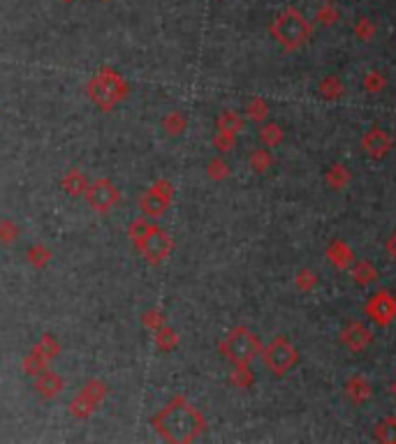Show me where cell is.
Masks as SVG:
<instances>
[{
  "label": "cell",
  "mask_w": 396,
  "mask_h": 444,
  "mask_svg": "<svg viewBox=\"0 0 396 444\" xmlns=\"http://www.w3.org/2000/svg\"><path fill=\"white\" fill-rule=\"evenodd\" d=\"M102 3H107V0H102Z\"/></svg>",
  "instance_id": "obj_46"
},
{
  "label": "cell",
  "mask_w": 396,
  "mask_h": 444,
  "mask_svg": "<svg viewBox=\"0 0 396 444\" xmlns=\"http://www.w3.org/2000/svg\"><path fill=\"white\" fill-rule=\"evenodd\" d=\"M229 382H232V387L236 389H250L255 384V375L253 370H250V363H241V366H236V370L229 377Z\"/></svg>",
  "instance_id": "obj_27"
},
{
  "label": "cell",
  "mask_w": 396,
  "mask_h": 444,
  "mask_svg": "<svg viewBox=\"0 0 396 444\" xmlns=\"http://www.w3.org/2000/svg\"><path fill=\"white\" fill-rule=\"evenodd\" d=\"M61 3H75V0H61Z\"/></svg>",
  "instance_id": "obj_44"
},
{
  "label": "cell",
  "mask_w": 396,
  "mask_h": 444,
  "mask_svg": "<svg viewBox=\"0 0 396 444\" xmlns=\"http://www.w3.org/2000/svg\"><path fill=\"white\" fill-rule=\"evenodd\" d=\"M35 389L39 396H44V398H56V396L65 389V380L58 373H54V370L44 368L42 373L37 375Z\"/></svg>",
  "instance_id": "obj_13"
},
{
  "label": "cell",
  "mask_w": 396,
  "mask_h": 444,
  "mask_svg": "<svg viewBox=\"0 0 396 444\" xmlns=\"http://www.w3.org/2000/svg\"><path fill=\"white\" fill-rule=\"evenodd\" d=\"M153 428L160 433L167 442H193L197 440L204 430H207V419L195 405L176 396L167 407H162L160 412L153 416Z\"/></svg>",
  "instance_id": "obj_1"
},
{
  "label": "cell",
  "mask_w": 396,
  "mask_h": 444,
  "mask_svg": "<svg viewBox=\"0 0 396 444\" xmlns=\"http://www.w3.org/2000/svg\"><path fill=\"white\" fill-rule=\"evenodd\" d=\"M19 234H21V231H19V227L12 220H3L0 222V241H3L5 245H12L19 238Z\"/></svg>",
  "instance_id": "obj_39"
},
{
  "label": "cell",
  "mask_w": 396,
  "mask_h": 444,
  "mask_svg": "<svg viewBox=\"0 0 396 444\" xmlns=\"http://www.w3.org/2000/svg\"><path fill=\"white\" fill-rule=\"evenodd\" d=\"M121 190L116 188V183H111L109 178H97L88 185L86 190V202L95 213H109L111 209H116L121 204Z\"/></svg>",
  "instance_id": "obj_6"
},
{
  "label": "cell",
  "mask_w": 396,
  "mask_h": 444,
  "mask_svg": "<svg viewBox=\"0 0 396 444\" xmlns=\"http://www.w3.org/2000/svg\"><path fill=\"white\" fill-rule=\"evenodd\" d=\"M373 342V331L366 327L364 322H350L346 329L341 331V345H346L350 352H364L371 347Z\"/></svg>",
  "instance_id": "obj_9"
},
{
  "label": "cell",
  "mask_w": 396,
  "mask_h": 444,
  "mask_svg": "<svg viewBox=\"0 0 396 444\" xmlns=\"http://www.w3.org/2000/svg\"><path fill=\"white\" fill-rule=\"evenodd\" d=\"M144 324L147 327H151V329H160V327H164L167 324V320H164V315H162V310H149L147 315H144Z\"/></svg>",
  "instance_id": "obj_41"
},
{
  "label": "cell",
  "mask_w": 396,
  "mask_h": 444,
  "mask_svg": "<svg viewBox=\"0 0 396 444\" xmlns=\"http://www.w3.org/2000/svg\"><path fill=\"white\" fill-rule=\"evenodd\" d=\"M385 88H387V77L382 75L380 70L366 72V77H364V90L366 93H371V95H378V93H382Z\"/></svg>",
  "instance_id": "obj_30"
},
{
  "label": "cell",
  "mask_w": 396,
  "mask_h": 444,
  "mask_svg": "<svg viewBox=\"0 0 396 444\" xmlns=\"http://www.w3.org/2000/svg\"><path fill=\"white\" fill-rule=\"evenodd\" d=\"M260 142L267 146V148H276L285 142V130L279 123H262L260 128Z\"/></svg>",
  "instance_id": "obj_19"
},
{
  "label": "cell",
  "mask_w": 396,
  "mask_h": 444,
  "mask_svg": "<svg viewBox=\"0 0 396 444\" xmlns=\"http://www.w3.org/2000/svg\"><path fill=\"white\" fill-rule=\"evenodd\" d=\"M137 250H140V253L147 257V262H151V264H162L171 255V250H174V238H171L162 227L153 224V227H151V231L147 234V238H144V241L137 245Z\"/></svg>",
  "instance_id": "obj_8"
},
{
  "label": "cell",
  "mask_w": 396,
  "mask_h": 444,
  "mask_svg": "<svg viewBox=\"0 0 396 444\" xmlns=\"http://www.w3.org/2000/svg\"><path fill=\"white\" fill-rule=\"evenodd\" d=\"M274 155H272V151L264 146V148H257V151H253L250 153V157H248V164H250V169L255 171V174H267L269 169L274 167Z\"/></svg>",
  "instance_id": "obj_21"
},
{
  "label": "cell",
  "mask_w": 396,
  "mask_h": 444,
  "mask_svg": "<svg viewBox=\"0 0 396 444\" xmlns=\"http://www.w3.org/2000/svg\"><path fill=\"white\" fill-rule=\"evenodd\" d=\"M35 349H37L39 354L44 356V359H49V361H51V359H56V356L61 354V345H58L56 338H54V336H49V334L44 336L42 340H39V342L35 345Z\"/></svg>",
  "instance_id": "obj_33"
},
{
  "label": "cell",
  "mask_w": 396,
  "mask_h": 444,
  "mask_svg": "<svg viewBox=\"0 0 396 444\" xmlns=\"http://www.w3.org/2000/svg\"><path fill=\"white\" fill-rule=\"evenodd\" d=\"M140 206L144 211V215H149V218H160L167 213V209L171 206V204L167 200H162L160 195H155L153 190H147L144 195L140 197Z\"/></svg>",
  "instance_id": "obj_16"
},
{
  "label": "cell",
  "mask_w": 396,
  "mask_h": 444,
  "mask_svg": "<svg viewBox=\"0 0 396 444\" xmlns=\"http://www.w3.org/2000/svg\"><path fill=\"white\" fill-rule=\"evenodd\" d=\"M82 396H84V398H88V400L97 407V405H100V403L104 400V396H107V384L100 382V380H91V382L82 389Z\"/></svg>",
  "instance_id": "obj_29"
},
{
  "label": "cell",
  "mask_w": 396,
  "mask_h": 444,
  "mask_svg": "<svg viewBox=\"0 0 396 444\" xmlns=\"http://www.w3.org/2000/svg\"><path fill=\"white\" fill-rule=\"evenodd\" d=\"M272 37L279 42L285 51H296L303 44L311 42L313 37V23L301 15L296 8H287L281 12L272 23Z\"/></svg>",
  "instance_id": "obj_2"
},
{
  "label": "cell",
  "mask_w": 396,
  "mask_h": 444,
  "mask_svg": "<svg viewBox=\"0 0 396 444\" xmlns=\"http://www.w3.org/2000/svg\"><path fill=\"white\" fill-rule=\"evenodd\" d=\"M385 250H387V255L392 257V260L396 262V229L392 231V236L387 238V243H385Z\"/></svg>",
  "instance_id": "obj_42"
},
{
  "label": "cell",
  "mask_w": 396,
  "mask_h": 444,
  "mask_svg": "<svg viewBox=\"0 0 396 444\" xmlns=\"http://www.w3.org/2000/svg\"><path fill=\"white\" fill-rule=\"evenodd\" d=\"M346 396L355 405H364V403L373 398V384L364 375H352L346 382Z\"/></svg>",
  "instance_id": "obj_12"
},
{
  "label": "cell",
  "mask_w": 396,
  "mask_h": 444,
  "mask_svg": "<svg viewBox=\"0 0 396 444\" xmlns=\"http://www.w3.org/2000/svg\"><path fill=\"white\" fill-rule=\"evenodd\" d=\"M151 227H153V224H151V222L147 220V218H140V220H135V222L130 224L128 236H130V241L135 243V248L144 241V238H147V234L151 231Z\"/></svg>",
  "instance_id": "obj_34"
},
{
  "label": "cell",
  "mask_w": 396,
  "mask_h": 444,
  "mask_svg": "<svg viewBox=\"0 0 396 444\" xmlns=\"http://www.w3.org/2000/svg\"><path fill=\"white\" fill-rule=\"evenodd\" d=\"M389 391H392V396H394V398H396V380L392 382V387H389Z\"/></svg>",
  "instance_id": "obj_43"
},
{
  "label": "cell",
  "mask_w": 396,
  "mask_h": 444,
  "mask_svg": "<svg viewBox=\"0 0 396 444\" xmlns=\"http://www.w3.org/2000/svg\"><path fill=\"white\" fill-rule=\"evenodd\" d=\"M315 21L322 23L325 28H332V26L341 21V12L334 3H322L318 12H315Z\"/></svg>",
  "instance_id": "obj_26"
},
{
  "label": "cell",
  "mask_w": 396,
  "mask_h": 444,
  "mask_svg": "<svg viewBox=\"0 0 396 444\" xmlns=\"http://www.w3.org/2000/svg\"><path fill=\"white\" fill-rule=\"evenodd\" d=\"M262 361L276 377L285 375L287 370H292L299 363V349L287 340L285 336L274 338L267 347H262Z\"/></svg>",
  "instance_id": "obj_5"
},
{
  "label": "cell",
  "mask_w": 396,
  "mask_h": 444,
  "mask_svg": "<svg viewBox=\"0 0 396 444\" xmlns=\"http://www.w3.org/2000/svg\"><path fill=\"white\" fill-rule=\"evenodd\" d=\"M325 183L332 190L341 192V190L350 188V183H352V171H350L346 164L336 162V164H332V167L325 171Z\"/></svg>",
  "instance_id": "obj_15"
},
{
  "label": "cell",
  "mask_w": 396,
  "mask_h": 444,
  "mask_svg": "<svg viewBox=\"0 0 396 444\" xmlns=\"http://www.w3.org/2000/svg\"><path fill=\"white\" fill-rule=\"evenodd\" d=\"M318 93H320L322 100H327V102H339L341 97H346V84H343L336 75H329V77H325V79H322V81L318 84Z\"/></svg>",
  "instance_id": "obj_18"
},
{
  "label": "cell",
  "mask_w": 396,
  "mask_h": 444,
  "mask_svg": "<svg viewBox=\"0 0 396 444\" xmlns=\"http://www.w3.org/2000/svg\"><path fill=\"white\" fill-rule=\"evenodd\" d=\"M262 340L257 338L248 327H236L225 336V340L218 345L220 354L225 356L227 361H232L234 366H241V363H253L257 356L262 354Z\"/></svg>",
  "instance_id": "obj_4"
},
{
  "label": "cell",
  "mask_w": 396,
  "mask_h": 444,
  "mask_svg": "<svg viewBox=\"0 0 396 444\" xmlns=\"http://www.w3.org/2000/svg\"><path fill=\"white\" fill-rule=\"evenodd\" d=\"M294 284H296V289L303 291V294H308V291H313L315 287L320 284V276L315 273L313 269H299L296 271V276H294Z\"/></svg>",
  "instance_id": "obj_23"
},
{
  "label": "cell",
  "mask_w": 396,
  "mask_h": 444,
  "mask_svg": "<svg viewBox=\"0 0 396 444\" xmlns=\"http://www.w3.org/2000/svg\"><path fill=\"white\" fill-rule=\"evenodd\" d=\"M327 260L332 262V267L334 269H339V271H350V267L355 264V250L350 248V245L346 241H341V238H334L332 243L327 245Z\"/></svg>",
  "instance_id": "obj_11"
},
{
  "label": "cell",
  "mask_w": 396,
  "mask_h": 444,
  "mask_svg": "<svg viewBox=\"0 0 396 444\" xmlns=\"http://www.w3.org/2000/svg\"><path fill=\"white\" fill-rule=\"evenodd\" d=\"M375 440L385 444H396V416H387L375 426Z\"/></svg>",
  "instance_id": "obj_28"
},
{
  "label": "cell",
  "mask_w": 396,
  "mask_h": 444,
  "mask_svg": "<svg viewBox=\"0 0 396 444\" xmlns=\"http://www.w3.org/2000/svg\"><path fill=\"white\" fill-rule=\"evenodd\" d=\"M246 114L250 121L255 123H267L269 121V114H272V109H269V102L264 100V97H253L248 104H246Z\"/></svg>",
  "instance_id": "obj_22"
},
{
  "label": "cell",
  "mask_w": 396,
  "mask_h": 444,
  "mask_svg": "<svg viewBox=\"0 0 396 444\" xmlns=\"http://www.w3.org/2000/svg\"><path fill=\"white\" fill-rule=\"evenodd\" d=\"M355 37L361 39V42H373L375 35H378V26H375L373 19H368V17H359L357 21H355Z\"/></svg>",
  "instance_id": "obj_24"
},
{
  "label": "cell",
  "mask_w": 396,
  "mask_h": 444,
  "mask_svg": "<svg viewBox=\"0 0 396 444\" xmlns=\"http://www.w3.org/2000/svg\"><path fill=\"white\" fill-rule=\"evenodd\" d=\"M366 317L375 327L387 329L396 322V296L389 289L375 291L371 299L366 301Z\"/></svg>",
  "instance_id": "obj_7"
},
{
  "label": "cell",
  "mask_w": 396,
  "mask_h": 444,
  "mask_svg": "<svg viewBox=\"0 0 396 444\" xmlns=\"http://www.w3.org/2000/svg\"><path fill=\"white\" fill-rule=\"evenodd\" d=\"M47 363H49V359H44L42 354L37 352V349H32V352L26 356V361H23V370L28 375H39L42 373L44 368H47Z\"/></svg>",
  "instance_id": "obj_37"
},
{
  "label": "cell",
  "mask_w": 396,
  "mask_h": 444,
  "mask_svg": "<svg viewBox=\"0 0 396 444\" xmlns=\"http://www.w3.org/2000/svg\"><path fill=\"white\" fill-rule=\"evenodd\" d=\"M28 262L35 269H44L51 262V250L47 248V245H42V243L32 245V248L28 250Z\"/></svg>",
  "instance_id": "obj_32"
},
{
  "label": "cell",
  "mask_w": 396,
  "mask_h": 444,
  "mask_svg": "<svg viewBox=\"0 0 396 444\" xmlns=\"http://www.w3.org/2000/svg\"><path fill=\"white\" fill-rule=\"evenodd\" d=\"M361 148H364L366 155L373 157V160H382V157H387L389 151L394 148V139L387 130L371 128L361 137Z\"/></svg>",
  "instance_id": "obj_10"
},
{
  "label": "cell",
  "mask_w": 396,
  "mask_h": 444,
  "mask_svg": "<svg viewBox=\"0 0 396 444\" xmlns=\"http://www.w3.org/2000/svg\"><path fill=\"white\" fill-rule=\"evenodd\" d=\"M61 185L70 197H86V190H88L91 181L86 178V174L82 169H70L68 174L63 176Z\"/></svg>",
  "instance_id": "obj_17"
},
{
  "label": "cell",
  "mask_w": 396,
  "mask_h": 444,
  "mask_svg": "<svg viewBox=\"0 0 396 444\" xmlns=\"http://www.w3.org/2000/svg\"><path fill=\"white\" fill-rule=\"evenodd\" d=\"M322 3H334V0H322Z\"/></svg>",
  "instance_id": "obj_45"
},
{
  "label": "cell",
  "mask_w": 396,
  "mask_h": 444,
  "mask_svg": "<svg viewBox=\"0 0 396 444\" xmlns=\"http://www.w3.org/2000/svg\"><path fill=\"white\" fill-rule=\"evenodd\" d=\"M93 409H95V405L88 398H84L82 394L70 403V412H72V416H77V419H88V416L93 414Z\"/></svg>",
  "instance_id": "obj_36"
},
{
  "label": "cell",
  "mask_w": 396,
  "mask_h": 444,
  "mask_svg": "<svg viewBox=\"0 0 396 444\" xmlns=\"http://www.w3.org/2000/svg\"><path fill=\"white\" fill-rule=\"evenodd\" d=\"M350 276H352V280L357 282L359 287H371V284L378 280V269L368 260H355V264L350 267Z\"/></svg>",
  "instance_id": "obj_14"
},
{
  "label": "cell",
  "mask_w": 396,
  "mask_h": 444,
  "mask_svg": "<svg viewBox=\"0 0 396 444\" xmlns=\"http://www.w3.org/2000/svg\"><path fill=\"white\" fill-rule=\"evenodd\" d=\"M88 95L102 111H111L130 95V86L116 70L104 68V70L97 72L93 79H91Z\"/></svg>",
  "instance_id": "obj_3"
},
{
  "label": "cell",
  "mask_w": 396,
  "mask_h": 444,
  "mask_svg": "<svg viewBox=\"0 0 396 444\" xmlns=\"http://www.w3.org/2000/svg\"><path fill=\"white\" fill-rule=\"evenodd\" d=\"M207 174L211 181H225V178L232 174V169H229V164L223 160V157H216V160H211L209 162V167H207Z\"/></svg>",
  "instance_id": "obj_35"
},
{
  "label": "cell",
  "mask_w": 396,
  "mask_h": 444,
  "mask_svg": "<svg viewBox=\"0 0 396 444\" xmlns=\"http://www.w3.org/2000/svg\"><path fill=\"white\" fill-rule=\"evenodd\" d=\"M214 146L220 151V153H229V151L236 146V135H232V132H220V130H218L216 137H214Z\"/></svg>",
  "instance_id": "obj_38"
},
{
  "label": "cell",
  "mask_w": 396,
  "mask_h": 444,
  "mask_svg": "<svg viewBox=\"0 0 396 444\" xmlns=\"http://www.w3.org/2000/svg\"><path fill=\"white\" fill-rule=\"evenodd\" d=\"M151 190L155 192V195H160L162 200H167L169 204L174 202V195H176V188L171 185L167 178H160V181H155L153 185H151Z\"/></svg>",
  "instance_id": "obj_40"
},
{
  "label": "cell",
  "mask_w": 396,
  "mask_h": 444,
  "mask_svg": "<svg viewBox=\"0 0 396 444\" xmlns=\"http://www.w3.org/2000/svg\"><path fill=\"white\" fill-rule=\"evenodd\" d=\"M218 130L220 132H232V135H239V132L243 130V125H246V121L241 118V114H236V111L232 109H225V111H220L218 114Z\"/></svg>",
  "instance_id": "obj_20"
},
{
  "label": "cell",
  "mask_w": 396,
  "mask_h": 444,
  "mask_svg": "<svg viewBox=\"0 0 396 444\" xmlns=\"http://www.w3.org/2000/svg\"><path fill=\"white\" fill-rule=\"evenodd\" d=\"M155 342H158V347H160L162 352H169V349H174L176 345H179V336H176L174 329H169L167 324H164V327L158 329Z\"/></svg>",
  "instance_id": "obj_31"
},
{
  "label": "cell",
  "mask_w": 396,
  "mask_h": 444,
  "mask_svg": "<svg viewBox=\"0 0 396 444\" xmlns=\"http://www.w3.org/2000/svg\"><path fill=\"white\" fill-rule=\"evenodd\" d=\"M162 128H164V132H167V135L179 137V135H183V132H186V128H188V118L183 116L181 111H171V114L164 116Z\"/></svg>",
  "instance_id": "obj_25"
}]
</instances>
